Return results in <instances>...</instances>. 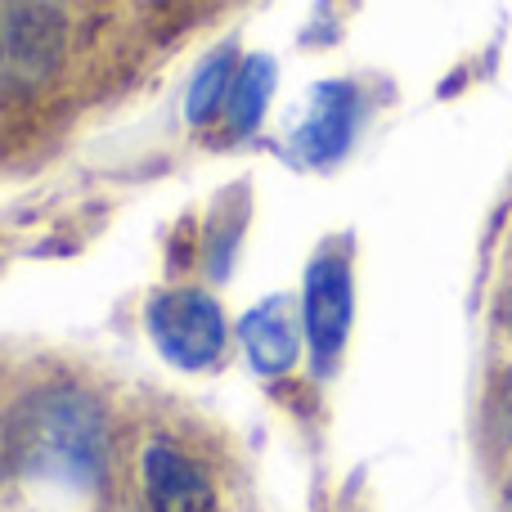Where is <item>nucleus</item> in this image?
Returning a JSON list of instances; mask_svg holds the SVG:
<instances>
[{"label":"nucleus","instance_id":"nucleus-1","mask_svg":"<svg viewBox=\"0 0 512 512\" xmlns=\"http://www.w3.org/2000/svg\"><path fill=\"white\" fill-rule=\"evenodd\" d=\"M113 418L81 382H41L0 418V468L18 481L90 495L108 481Z\"/></svg>","mask_w":512,"mask_h":512},{"label":"nucleus","instance_id":"nucleus-2","mask_svg":"<svg viewBox=\"0 0 512 512\" xmlns=\"http://www.w3.org/2000/svg\"><path fill=\"white\" fill-rule=\"evenodd\" d=\"M68 63L63 0H0V99L36 104Z\"/></svg>","mask_w":512,"mask_h":512},{"label":"nucleus","instance_id":"nucleus-3","mask_svg":"<svg viewBox=\"0 0 512 512\" xmlns=\"http://www.w3.org/2000/svg\"><path fill=\"white\" fill-rule=\"evenodd\" d=\"M301 333H306V364L315 382L337 378L355 328V256L346 239H328L310 252L301 270Z\"/></svg>","mask_w":512,"mask_h":512},{"label":"nucleus","instance_id":"nucleus-4","mask_svg":"<svg viewBox=\"0 0 512 512\" xmlns=\"http://www.w3.org/2000/svg\"><path fill=\"white\" fill-rule=\"evenodd\" d=\"M144 333L158 360L176 373H212L221 369L234 342V324L221 297L198 283H176L144 301Z\"/></svg>","mask_w":512,"mask_h":512},{"label":"nucleus","instance_id":"nucleus-5","mask_svg":"<svg viewBox=\"0 0 512 512\" xmlns=\"http://www.w3.org/2000/svg\"><path fill=\"white\" fill-rule=\"evenodd\" d=\"M364 113H369V99H364V90L355 81L328 77L319 86H310L306 113L292 126V158L310 171L337 167L360 140Z\"/></svg>","mask_w":512,"mask_h":512},{"label":"nucleus","instance_id":"nucleus-6","mask_svg":"<svg viewBox=\"0 0 512 512\" xmlns=\"http://www.w3.org/2000/svg\"><path fill=\"white\" fill-rule=\"evenodd\" d=\"M234 342H239L243 360L256 378L279 382L292 378L297 364L306 360V333H301V310L292 292H265L252 301L234 324Z\"/></svg>","mask_w":512,"mask_h":512},{"label":"nucleus","instance_id":"nucleus-7","mask_svg":"<svg viewBox=\"0 0 512 512\" xmlns=\"http://www.w3.org/2000/svg\"><path fill=\"white\" fill-rule=\"evenodd\" d=\"M144 512H216V481L176 436H149L140 450Z\"/></svg>","mask_w":512,"mask_h":512},{"label":"nucleus","instance_id":"nucleus-8","mask_svg":"<svg viewBox=\"0 0 512 512\" xmlns=\"http://www.w3.org/2000/svg\"><path fill=\"white\" fill-rule=\"evenodd\" d=\"M274 90H279V63H274V54H265V50L243 54L239 72H234L230 99H225V113L216 122L225 140H252L261 131L265 113L274 104Z\"/></svg>","mask_w":512,"mask_h":512},{"label":"nucleus","instance_id":"nucleus-9","mask_svg":"<svg viewBox=\"0 0 512 512\" xmlns=\"http://www.w3.org/2000/svg\"><path fill=\"white\" fill-rule=\"evenodd\" d=\"M239 45L221 41L216 50H207L203 59L194 63L185 81V95H180V117H185L189 131H207V126L221 122L225 113V99H230L234 86V72H239Z\"/></svg>","mask_w":512,"mask_h":512},{"label":"nucleus","instance_id":"nucleus-10","mask_svg":"<svg viewBox=\"0 0 512 512\" xmlns=\"http://www.w3.org/2000/svg\"><path fill=\"white\" fill-rule=\"evenodd\" d=\"M481 423H486L490 441L512 450V364L495 369V378H490L486 400H481Z\"/></svg>","mask_w":512,"mask_h":512},{"label":"nucleus","instance_id":"nucleus-11","mask_svg":"<svg viewBox=\"0 0 512 512\" xmlns=\"http://www.w3.org/2000/svg\"><path fill=\"white\" fill-rule=\"evenodd\" d=\"M504 333L512 342V279H508V292H504Z\"/></svg>","mask_w":512,"mask_h":512},{"label":"nucleus","instance_id":"nucleus-12","mask_svg":"<svg viewBox=\"0 0 512 512\" xmlns=\"http://www.w3.org/2000/svg\"><path fill=\"white\" fill-rule=\"evenodd\" d=\"M504 508L512 512V468H508V481H504Z\"/></svg>","mask_w":512,"mask_h":512},{"label":"nucleus","instance_id":"nucleus-13","mask_svg":"<svg viewBox=\"0 0 512 512\" xmlns=\"http://www.w3.org/2000/svg\"><path fill=\"white\" fill-rule=\"evenodd\" d=\"M153 5H162V9H176V5H189V0H153Z\"/></svg>","mask_w":512,"mask_h":512}]
</instances>
